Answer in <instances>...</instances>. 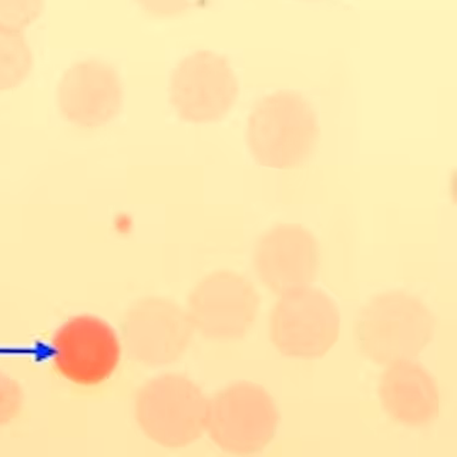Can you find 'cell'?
Listing matches in <instances>:
<instances>
[{
	"mask_svg": "<svg viewBox=\"0 0 457 457\" xmlns=\"http://www.w3.org/2000/svg\"><path fill=\"white\" fill-rule=\"evenodd\" d=\"M436 326L431 309L418 295L385 291L356 312L353 342L365 361L385 368L418 358L435 337Z\"/></svg>",
	"mask_w": 457,
	"mask_h": 457,
	"instance_id": "cell-1",
	"label": "cell"
},
{
	"mask_svg": "<svg viewBox=\"0 0 457 457\" xmlns=\"http://www.w3.org/2000/svg\"><path fill=\"white\" fill-rule=\"evenodd\" d=\"M320 137L317 112L302 94H269L252 107L246 144L252 159L271 170H297L312 159Z\"/></svg>",
	"mask_w": 457,
	"mask_h": 457,
	"instance_id": "cell-2",
	"label": "cell"
},
{
	"mask_svg": "<svg viewBox=\"0 0 457 457\" xmlns=\"http://www.w3.org/2000/svg\"><path fill=\"white\" fill-rule=\"evenodd\" d=\"M269 338L282 356L317 361L341 335V312L334 299L314 286L278 295L268 321Z\"/></svg>",
	"mask_w": 457,
	"mask_h": 457,
	"instance_id": "cell-3",
	"label": "cell"
},
{
	"mask_svg": "<svg viewBox=\"0 0 457 457\" xmlns=\"http://www.w3.org/2000/svg\"><path fill=\"white\" fill-rule=\"evenodd\" d=\"M280 425L274 396L258 383L225 386L208 404L206 433L224 452L250 455L270 445Z\"/></svg>",
	"mask_w": 457,
	"mask_h": 457,
	"instance_id": "cell-4",
	"label": "cell"
},
{
	"mask_svg": "<svg viewBox=\"0 0 457 457\" xmlns=\"http://www.w3.org/2000/svg\"><path fill=\"white\" fill-rule=\"evenodd\" d=\"M170 106L184 122H220L237 105L240 82L227 57L197 50L183 57L170 73Z\"/></svg>",
	"mask_w": 457,
	"mask_h": 457,
	"instance_id": "cell-5",
	"label": "cell"
},
{
	"mask_svg": "<svg viewBox=\"0 0 457 457\" xmlns=\"http://www.w3.org/2000/svg\"><path fill=\"white\" fill-rule=\"evenodd\" d=\"M210 399L184 375L159 376L140 389L137 416L151 439L170 448L193 445L206 433Z\"/></svg>",
	"mask_w": 457,
	"mask_h": 457,
	"instance_id": "cell-6",
	"label": "cell"
},
{
	"mask_svg": "<svg viewBox=\"0 0 457 457\" xmlns=\"http://www.w3.org/2000/svg\"><path fill=\"white\" fill-rule=\"evenodd\" d=\"M253 282L237 271L220 270L204 278L187 298V312L195 332L217 342L246 337L261 311Z\"/></svg>",
	"mask_w": 457,
	"mask_h": 457,
	"instance_id": "cell-7",
	"label": "cell"
},
{
	"mask_svg": "<svg viewBox=\"0 0 457 457\" xmlns=\"http://www.w3.org/2000/svg\"><path fill=\"white\" fill-rule=\"evenodd\" d=\"M53 361L60 375L82 386L99 385L116 371L122 345L116 330L93 315L71 318L53 338Z\"/></svg>",
	"mask_w": 457,
	"mask_h": 457,
	"instance_id": "cell-8",
	"label": "cell"
},
{
	"mask_svg": "<svg viewBox=\"0 0 457 457\" xmlns=\"http://www.w3.org/2000/svg\"><path fill=\"white\" fill-rule=\"evenodd\" d=\"M252 265L261 284L278 297L314 284L320 270V247L303 225L277 224L258 238Z\"/></svg>",
	"mask_w": 457,
	"mask_h": 457,
	"instance_id": "cell-9",
	"label": "cell"
},
{
	"mask_svg": "<svg viewBox=\"0 0 457 457\" xmlns=\"http://www.w3.org/2000/svg\"><path fill=\"white\" fill-rule=\"evenodd\" d=\"M55 99L66 122L82 129H96L112 122L122 111V79L110 63L82 60L63 72Z\"/></svg>",
	"mask_w": 457,
	"mask_h": 457,
	"instance_id": "cell-10",
	"label": "cell"
},
{
	"mask_svg": "<svg viewBox=\"0 0 457 457\" xmlns=\"http://www.w3.org/2000/svg\"><path fill=\"white\" fill-rule=\"evenodd\" d=\"M124 338L130 354L147 365L173 364L189 349L195 328L187 309L150 299L128 312Z\"/></svg>",
	"mask_w": 457,
	"mask_h": 457,
	"instance_id": "cell-11",
	"label": "cell"
},
{
	"mask_svg": "<svg viewBox=\"0 0 457 457\" xmlns=\"http://www.w3.org/2000/svg\"><path fill=\"white\" fill-rule=\"evenodd\" d=\"M378 395L383 412L405 428H427L439 418L438 383L416 359L385 366L378 378Z\"/></svg>",
	"mask_w": 457,
	"mask_h": 457,
	"instance_id": "cell-12",
	"label": "cell"
},
{
	"mask_svg": "<svg viewBox=\"0 0 457 457\" xmlns=\"http://www.w3.org/2000/svg\"><path fill=\"white\" fill-rule=\"evenodd\" d=\"M33 53L23 35L0 31V93L21 86L33 70Z\"/></svg>",
	"mask_w": 457,
	"mask_h": 457,
	"instance_id": "cell-13",
	"label": "cell"
},
{
	"mask_svg": "<svg viewBox=\"0 0 457 457\" xmlns=\"http://www.w3.org/2000/svg\"><path fill=\"white\" fill-rule=\"evenodd\" d=\"M45 0H0V31L23 35L39 19Z\"/></svg>",
	"mask_w": 457,
	"mask_h": 457,
	"instance_id": "cell-14",
	"label": "cell"
},
{
	"mask_svg": "<svg viewBox=\"0 0 457 457\" xmlns=\"http://www.w3.org/2000/svg\"><path fill=\"white\" fill-rule=\"evenodd\" d=\"M136 3L151 18L170 20L189 12L195 0H136Z\"/></svg>",
	"mask_w": 457,
	"mask_h": 457,
	"instance_id": "cell-15",
	"label": "cell"
}]
</instances>
